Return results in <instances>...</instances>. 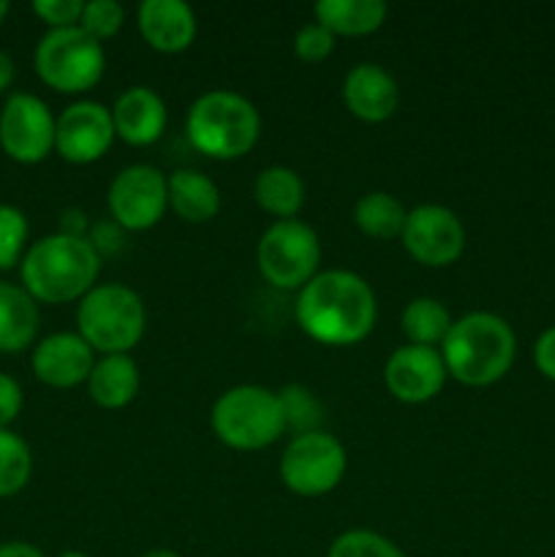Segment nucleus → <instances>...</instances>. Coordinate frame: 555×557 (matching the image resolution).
<instances>
[{"mask_svg": "<svg viewBox=\"0 0 555 557\" xmlns=\"http://www.w3.org/2000/svg\"><path fill=\"white\" fill-rule=\"evenodd\" d=\"M375 294L365 277L348 270H324L299 288L297 321L316 343L354 346L375 326Z\"/></svg>", "mask_w": 555, "mask_h": 557, "instance_id": "1", "label": "nucleus"}, {"mask_svg": "<svg viewBox=\"0 0 555 557\" xmlns=\"http://www.w3.org/2000/svg\"><path fill=\"white\" fill-rule=\"evenodd\" d=\"M101 256L87 237L47 234L25 250L20 264L22 288L36 302L65 305L85 297L98 281Z\"/></svg>", "mask_w": 555, "mask_h": 557, "instance_id": "2", "label": "nucleus"}, {"mask_svg": "<svg viewBox=\"0 0 555 557\" xmlns=\"http://www.w3.org/2000/svg\"><path fill=\"white\" fill-rule=\"evenodd\" d=\"M446 373L466 386H490L504 379L517 357V337L501 315L477 310L452 321L441 343Z\"/></svg>", "mask_w": 555, "mask_h": 557, "instance_id": "3", "label": "nucleus"}, {"mask_svg": "<svg viewBox=\"0 0 555 557\" xmlns=\"http://www.w3.org/2000/svg\"><path fill=\"white\" fill-rule=\"evenodd\" d=\"M185 134L190 145L218 161L248 156L261 136L259 109L232 90H210L188 109Z\"/></svg>", "mask_w": 555, "mask_h": 557, "instance_id": "4", "label": "nucleus"}, {"mask_svg": "<svg viewBox=\"0 0 555 557\" xmlns=\"http://www.w3.org/2000/svg\"><path fill=\"white\" fill-rule=\"evenodd\" d=\"M147 330V310L139 294L123 283L92 286L76 308V332L92 351L128 354Z\"/></svg>", "mask_w": 555, "mask_h": 557, "instance_id": "5", "label": "nucleus"}, {"mask_svg": "<svg viewBox=\"0 0 555 557\" xmlns=\"http://www.w3.org/2000/svg\"><path fill=\"white\" fill-rule=\"evenodd\" d=\"M210 422L218 438L237 451L267 449L286 433L278 395L259 384H239L223 392L212 406Z\"/></svg>", "mask_w": 555, "mask_h": 557, "instance_id": "6", "label": "nucleus"}, {"mask_svg": "<svg viewBox=\"0 0 555 557\" xmlns=\"http://www.w3.org/2000/svg\"><path fill=\"white\" fill-rule=\"evenodd\" d=\"M33 69L38 79L54 92H85L101 82L107 69V54L103 44L87 36L79 25L60 27L41 36L33 52Z\"/></svg>", "mask_w": 555, "mask_h": 557, "instance_id": "7", "label": "nucleus"}, {"mask_svg": "<svg viewBox=\"0 0 555 557\" xmlns=\"http://www.w3.org/2000/svg\"><path fill=\"white\" fill-rule=\"evenodd\" d=\"M256 264L270 286L283 292H299L319 275L321 243L308 223L275 221L256 245Z\"/></svg>", "mask_w": 555, "mask_h": 557, "instance_id": "8", "label": "nucleus"}, {"mask_svg": "<svg viewBox=\"0 0 555 557\" xmlns=\"http://www.w3.org/2000/svg\"><path fill=\"white\" fill-rule=\"evenodd\" d=\"M346 476V449L335 435L316 430L297 435L281 457V479L299 498H321Z\"/></svg>", "mask_w": 555, "mask_h": 557, "instance_id": "9", "label": "nucleus"}, {"mask_svg": "<svg viewBox=\"0 0 555 557\" xmlns=\"http://www.w3.org/2000/svg\"><path fill=\"white\" fill-rule=\"evenodd\" d=\"M169 210V177L150 163H134L114 174L109 212L123 232L152 228Z\"/></svg>", "mask_w": 555, "mask_h": 557, "instance_id": "10", "label": "nucleus"}, {"mask_svg": "<svg viewBox=\"0 0 555 557\" xmlns=\"http://www.w3.org/2000/svg\"><path fill=\"white\" fill-rule=\"evenodd\" d=\"M54 117L33 92H11L0 109V147L16 163H41L54 152Z\"/></svg>", "mask_w": 555, "mask_h": 557, "instance_id": "11", "label": "nucleus"}, {"mask_svg": "<svg viewBox=\"0 0 555 557\" xmlns=\"http://www.w3.org/2000/svg\"><path fill=\"white\" fill-rule=\"evenodd\" d=\"M400 239L408 256L419 264L449 267L462 256L466 228L449 207L419 205L408 212Z\"/></svg>", "mask_w": 555, "mask_h": 557, "instance_id": "12", "label": "nucleus"}, {"mask_svg": "<svg viewBox=\"0 0 555 557\" xmlns=\"http://www.w3.org/2000/svg\"><path fill=\"white\" fill-rule=\"evenodd\" d=\"M112 109L98 101H76L60 112L54 123V152L69 163H92L112 147Z\"/></svg>", "mask_w": 555, "mask_h": 557, "instance_id": "13", "label": "nucleus"}, {"mask_svg": "<svg viewBox=\"0 0 555 557\" xmlns=\"http://www.w3.org/2000/svg\"><path fill=\"white\" fill-rule=\"evenodd\" d=\"M446 364L439 348L428 346H406L395 348L392 357L386 359L384 384L400 403L419 406L428 403L444 389L446 384Z\"/></svg>", "mask_w": 555, "mask_h": 557, "instance_id": "14", "label": "nucleus"}, {"mask_svg": "<svg viewBox=\"0 0 555 557\" xmlns=\"http://www.w3.org/2000/svg\"><path fill=\"white\" fill-rule=\"evenodd\" d=\"M92 364V348L82 341L79 332H54L33 346V373L52 389H74L87 384Z\"/></svg>", "mask_w": 555, "mask_h": 557, "instance_id": "15", "label": "nucleus"}, {"mask_svg": "<svg viewBox=\"0 0 555 557\" xmlns=\"http://www.w3.org/2000/svg\"><path fill=\"white\" fill-rule=\"evenodd\" d=\"M166 103L152 87L136 85L120 92L112 107L114 136L131 147L156 145L166 131Z\"/></svg>", "mask_w": 555, "mask_h": 557, "instance_id": "16", "label": "nucleus"}, {"mask_svg": "<svg viewBox=\"0 0 555 557\" xmlns=\"http://www.w3.org/2000/svg\"><path fill=\"white\" fill-rule=\"evenodd\" d=\"M343 101L354 117L365 123H384L400 103L395 76L375 63H359L343 79Z\"/></svg>", "mask_w": 555, "mask_h": 557, "instance_id": "17", "label": "nucleus"}, {"mask_svg": "<svg viewBox=\"0 0 555 557\" xmlns=\"http://www.w3.org/2000/svg\"><path fill=\"white\" fill-rule=\"evenodd\" d=\"M136 25L141 38L163 54L185 52L196 38V14L183 0H141Z\"/></svg>", "mask_w": 555, "mask_h": 557, "instance_id": "18", "label": "nucleus"}, {"mask_svg": "<svg viewBox=\"0 0 555 557\" xmlns=\"http://www.w3.org/2000/svg\"><path fill=\"white\" fill-rule=\"evenodd\" d=\"M139 368L128 354H107L98 359L87 379V395L107 411L125 408L139 395Z\"/></svg>", "mask_w": 555, "mask_h": 557, "instance_id": "19", "label": "nucleus"}, {"mask_svg": "<svg viewBox=\"0 0 555 557\" xmlns=\"http://www.w3.org/2000/svg\"><path fill=\"white\" fill-rule=\"evenodd\" d=\"M38 302L16 283L0 281V354H20L38 335Z\"/></svg>", "mask_w": 555, "mask_h": 557, "instance_id": "20", "label": "nucleus"}, {"mask_svg": "<svg viewBox=\"0 0 555 557\" xmlns=\"http://www.w3.org/2000/svg\"><path fill=\"white\" fill-rule=\"evenodd\" d=\"M169 207L188 223H207L221 210V190L196 169H177L169 174Z\"/></svg>", "mask_w": 555, "mask_h": 557, "instance_id": "21", "label": "nucleus"}, {"mask_svg": "<svg viewBox=\"0 0 555 557\" xmlns=\"http://www.w3.org/2000/svg\"><path fill=\"white\" fill-rule=\"evenodd\" d=\"M313 16L332 36H368L386 20V3L381 0H319Z\"/></svg>", "mask_w": 555, "mask_h": 557, "instance_id": "22", "label": "nucleus"}, {"mask_svg": "<svg viewBox=\"0 0 555 557\" xmlns=\"http://www.w3.org/2000/svg\"><path fill=\"white\" fill-rule=\"evenodd\" d=\"M254 199L278 221H292L305 205V183L292 166H267L256 174Z\"/></svg>", "mask_w": 555, "mask_h": 557, "instance_id": "23", "label": "nucleus"}, {"mask_svg": "<svg viewBox=\"0 0 555 557\" xmlns=\"http://www.w3.org/2000/svg\"><path fill=\"white\" fill-rule=\"evenodd\" d=\"M406 207L400 199H395L386 190H373L365 194L362 199L354 205V223L362 234L373 239H400L403 226H406Z\"/></svg>", "mask_w": 555, "mask_h": 557, "instance_id": "24", "label": "nucleus"}, {"mask_svg": "<svg viewBox=\"0 0 555 557\" xmlns=\"http://www.w3.org/2000/svg\"><path fill=\"white\" fill-rule=\"evenodd\" d=\"M400 330L411 346L435 348L446 341L452 330V315L439 299L417 297L403 308Z\"/></svg>", "mask_w": 555, "mask_h": 557, "instance_id": "25", "label": "nucleus"}, {"mask_svg": "<svg viewBox=\"0 0 555 557\" xmlns=\"http://www.w3.org/2000/svg\"><path fill=\"white\" fill-rule=\"evenodd\" d=\"M33 455L30 446L14 430H0V498L22 493L30 482Z\"/></svg>", "mask_w": 555, "mask_h": 557, "instance_id": "26", "label": "nucleus"}, {"mask_svg": "<svg viewBox=\"0 0 555 557\" xmlns=\"http://www.w3.org/2000/svg\"><path fill=\"white\" fill-rule=\"evenodd\" d=\"M275 395L286 433H292L297 438V435H308L319 430L324 411H321V403L316 400L313 392L299 384H288L281 392H275Z\"/></svg>", "mask_w": 555, "mask_h": 557, "instance_id": "27", "label": "nucleus"}, {"mask_svg": "<svg viewBox=\"0 0 555 557\" xmlns=\"http://www.w3.org/2000/svg\"><path fill=\"white\" fill-rule=\"evenodd\" d=\"M30 226L20 207L0 205V270L22 264Z\"/></svg>", "mask_w": 555, "mask_h": 557, "instance_id": "28", "label": "nucleus"}, {"mask_svg": "<svg viewBox=\"0 0 555 557\" xmlns=\"http://www.w3.org/2000/svg\"><path fill=\"white\" fill-rule=\"evenodd\" d=\"M326 557H406L375 531H346L332 542Z\"/></svg>", "mask_w": 555, "mask_h": 557, "instance_id": "29", "label": "nucleus"}, {"mask_svg": "<svg viewBox=\"0 0 555 557\" xmlns=\"http://www.w3.org/2000/svg\"><path fill=\"white\" fill-rule=\"evenodd\" d=\"M125 22V9L118 3V0H90L85 3V11H82L79 27L92 36L96 41H107V38L118 36L120 27Z\"/></svg>", "mask_w": 555, "mask_h": 557, "instance_id": "30", "label": "nucleus"}, {"mask_svg": "<svg viewBox=\"0 0 555 557\" xmlns=\"http://www.w3.org/2000/svg\"><path fill=\"white\" fill-rule=\"evenodd\" d=\"M332 49H335V36L319 22H308L294 36V54L303 63H321V60L330 58Z\"/></svg>", "mask_w": 555, "mask_h": 557, "instance_id": "31", "label": "nucleus"}, {"mask_svg": "<svg viewBox=\"0 0 555 557\" xmlns=\"http://www.w3.org/2000/svg\"><path fill=\"white\" fill-rule=\"evenodd\" d=\"M85 3L82 0H36L33 3V14L49 25V30H60V27H76L82 20Z\"/></svg>", "mask_w": 555, "mask_h": 557, "instance_id": "32", "label": "nucleus"}, {"mask_svg": "<svg viewBox=\"0 0 555 557\" xmlns=\"http://www.w3.org/2000/svg\"><path fill=\"white\" fill-rule=\"evenodd\" d=\"M22 386L9 373H0V430H9L22 411Z\"/></svg>", "mask_w": 555, "mask_h": 557, "instance_id": "33", "label": "nucleus"}, {"mask_svg": "<svg viewBox=\"0 0 555 557\" xmlns=\"http://www.w3.org/2000/svg\"><path fill=\"white\" fill-rule=\"evenodd\" d=\"M87 239L98 250V256H109L123 248V228L118 223H96L90 234H87Z\"/></svg>", "mask_w": 555, "mask_h": 557, "instance_id": "34", "label": "nucleus"}, {"mask_svg": "<svg viewBox=\"0 0 555 557\" xmlns=\"http://www.w3.org/2000/svg\"><path fill=\"white\" fill-rule=\"evenodd\" d=\"M533 362L544 379L555 381V326L544 330L533 346Z\"/></svg>", "mask_w": 555, "mask_h": 557, "instance_id": "35", "label": "nucleus"}, {"mask_svg": "<svg viewBox=\"0 0 555 557\" xmlns=\"http://www.w3.org/2000/svg\"><path fill=\"white\" fill-rule=\"evenodd\" d=\"M87 228H90V223H87V215L82 210H76V207H71V210H63V215H60V234H69V237H87Z\"/></svg>", "mask_w": 555, "mask_h": 557, "instance_id": "36", "label": "nucleus"}, {"mask_svg": "<svg viewBox=\"0 0 555 557\" xmlns=\"http://www.w3.org/2000/svg\"><path fill=\"white\" fill-rule=\"evenodd\" d=\"M0 557H47V555L27 542H5L0 544Z\"/></svg>", "mask_w": 555, "mask_h": 557, "instance_id": "37", "label": "nucleus"}, {"mask_svg": "<svg viewBox=\"0 0 555 557\" xmlns=\"http://www.w3.org/2000/svg\"><path fill=\"white\" fill-rule=\"evenodd\" d=\"M14 79H16L14 60H11L9 52H3V49H0V92L9 90V87L14 85Z\"/></svg>", "mask_w": 555, "mask_h": 557, "instance_id": "38", "label": "nucleus"}, {"mask_svg": "<svg viewBox=\"0 0 555 557\" xmlns=\"http://www.w3.org/2000/svg\"><path fill=\"white\" fill-rule=\"evenodd\" d=\"M141 557H180V555L172 553V549H150V553H145Z\"/></svg>", "mask_w": 555, "mask_h": 557, "instance_id": "39", "label": "nucleus"}, {"mask_svg": "<svg viewBox=\"0 0 555 557\" xmlns=\"http://www.w3.org/2000/svg\"><path fill=\"white\" fill-rule=\"evenodd\" d=\"M11 11V3H5V0H0V25H3V20L9 16Z\"/></svg>", "mask_w": 555, "mask_h": 557, "instance_id": "40", "label": "nucleus"}, {"mask_svg": "<svg viewBox=\"0 0 555 557\" xmlns=\"http://www.w3.org/2000/svg\"><path fill=\"white\" fill-rule=\"evenodd\" d=\"M58 557H90L87 553H76V549H71V553H63V555H58Z\"/></svg>", "mask_w": 555, "mask_h": 557, "instance_id": "41", "label": "nucleus"}]
</instances>
